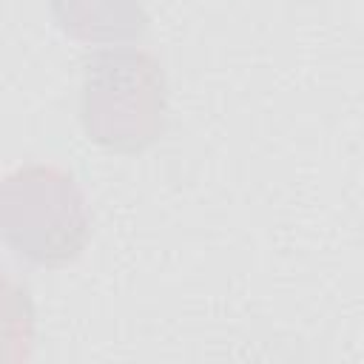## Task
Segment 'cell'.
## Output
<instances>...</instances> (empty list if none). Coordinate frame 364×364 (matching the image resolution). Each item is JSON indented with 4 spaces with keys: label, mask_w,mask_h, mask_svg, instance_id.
Here are the masks:
<instances>
[{
    "label": "cell",
    "mask_w": 364,
    "mask_h": 364,
    "mask_svg": "<svg viewBox=\"0 0 364 364\" xmlns=\"http://www.w3.org/2000/svg\"><path fill=\"white\" fill-rule=\"evenodd\" d=\"M165 117V74L151 54L117 46L85 60L80 119L88 139L119 154H134L159 139Z\"/></svg>",
    "instance_id": "1"
},
{
    "label": "cell",
    "mask_w": 364,
    "mask_h": 364,
    "mask_svg": "<svg viewBox=\"0 0 364 364\" xmlns=\"http://www.w3.org/2000/svg\"><path fill=\"white\" fill-rule=\"evenodd\" d=\"M3 236L37 264L71 262L88 239L91 216L71 173L57 165H23L3 182Z\"/></svg>",
    "instance_id": "2"
},
{
    "label": "cell",
    "mask_w": 364,
    "mask_h": 364,
    "mask_svg": "<svg viewBox=\"0 0 364 364\" xmlns=\"http://www.w3.org/2000/svg\"><path fill=\"white\" fill-rule=\"evenodd\" d=\"M48 6L68 37L91 46L136 40L148 26L142 0H48Z\"/></svg>",
    "instance_id": "3"
}]
</instances>
